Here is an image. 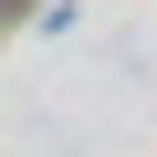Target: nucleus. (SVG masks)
<instances>
[{
  "label": "nucleus",
  "mask_w": 157,
  "mask_h": 157,
  "mask_svg": "<svg viewBox=\"0 0 157 157\" xmlns=\"http://www.w3.org/2000/svg\"><path fill=\"white\" fill-rule=\"evenodd\" d=\"M0 11H11V0H0Z\"/></svg>",
  "instance_id": "nucleus-1"
}]
</instances>
